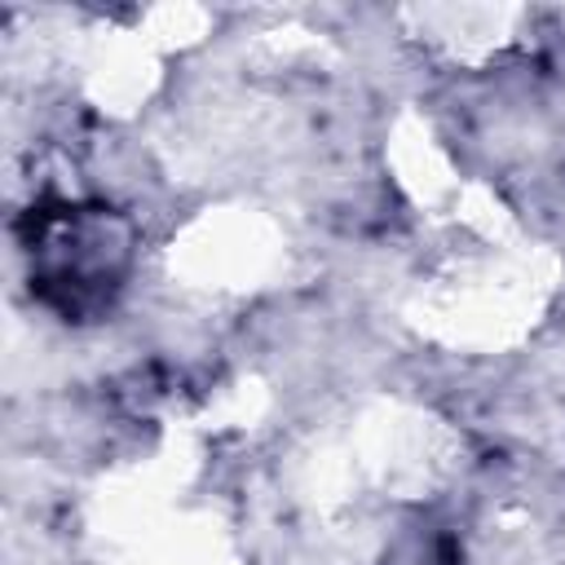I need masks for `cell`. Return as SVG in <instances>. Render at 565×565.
Wrapping results in <instances>:
<instances>
[{
	"mask_svg": "<svg viewBox=\"0 0 565 565\" xmlns=\"http://www.w3.org/2000/svg\"><path fill=\"white\" fill-rule=\"evenodd\" d=\"M128 265V234L115 216L102 207H66V216L44 221L40 230V282L71 287L79 296H106L119 287V274Z\"/></svg>",
	"mask_w": 565,
	"mask_h": 565,
	"instance_id": "obj_1",
	"label": "cell"
}]
</instances>
